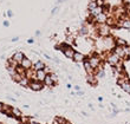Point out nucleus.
Wrapping results in <instances>:
<instances>
[{"label": "nucleus", "instance_id": "f257e3e1", "mask_svg": "<svg viewBox=\"0 0 130 124\" xmlns=\"http://www.w3.org/2000/svg\"><path fill=\"white\" fill-rule=\"evenodd\" d=\"M120 62H121V58L117 55H115V53L110 55L109 58H108V63H109L110 65H112V66L118 65V63H120Z\"/></svg>", "mask_w": 130, "mask_h": 124}, {"label": "nucleus", "instance_id": "f03ea898", "mask_svg": "<svg viewBox=\"0 0 130 124\" xmlns=\"http://www.w3.org/2000/svg\"><path fill=\"white\" fill-rule=\"evenodd\" d=\"M43 83L39 82V80H33V82L30 83V87H31L33 91H40L43 89Z\"/></svg>", "mask_w": 130, "mask_h": 124}, {"label": "nucleus", "instance_id": "7ed1b4c3", "mask_svg": "<svg viewBox=\"0 0 130 124\" xmlns=\"http://www.w3.org/2000/svg\"><path fill=\"white\" fill-rule=\"evenodd\" d=\"M12 58L14 59V62H15V63H19V64H20V63L24 60V53L18 51V52H15V53H14Z\"/></svg>", "mask_w": 130, "mask_h": 124}, {"label": "nucleus", "instance_id": "20e7f679", "mask_svg": "<svg viewBox=\"0 0 130 124\" xmlns=\"http://www.w3.org/2000/svg\"><path fill=\"white\" fill-rule=\"evenodd\" d=\"M36 77H37V80L44 82L45 77H46V72H45L44 70H38V71H36Z\"/></svg>", "mask_w": 130, "mask_h": 124}, {"label": "nucleus", "instance_id": "39448f33", "mask_svg": "<svg viewBox=\"0 0 130 124\" xmlns=\"http://www.w3.org/2000/svg\"><path fill=\"white\" fill-rule=\"evenodd\" d=\"M20 65L24 67L25 70H30L32 67V62H31V59H28V58H24V60L20 63Z\"/></svg>", "mask_w": 130, "mask_h": 124}, {"label": "nucleus", "instance_id": "423d86ee", "mask_svg": "<svg viewBox=\"0 0 130 124\" xmlns=\"http://www.w3.org/2000/svg\"><path fill=\"white\" fill-rule=\"evenodd\" d=\"M115 55H117L120 58H123V57H125V53H124V47H122V46H116L115 47V52H113Z\"/></svg>", "mask_w": 130, "mask_h": 124}, {"label": "nucleus", "instance_id": "0eeeda50", "mask_svg": "<svg viewBox=\"0 0 130 124\" xmlns=\"http://www.w3.org/2000/svg\"><path fill=\"white\" fill-rule=\"evenodd\" d=\"M84 69H85V71H86L88 75H92L93 70H95L92 66H91V64L89 63V60H84Z\"/></svg>", "mask_w": 130, "mask_h": 124}, {"label": "nucleus", "instance_id": "6e6552de", "mask_svg": "<svg viewBox=\"0 0 130 124\" xmlns=\"http://www.w3.org/2000/svg\"><path fill=\"white\" fill-rule=\"evenodd\" d=\"M64 55L66 56L68 58L73 59V56H75V51H73L71 47H66V48L64 50Z\"/></svg>", "mask_w": 130, "mask_h": 124}, {"label": "nucleus", "instance_id": "1a4fd4ad", "mask_svg": "<svg viewBox=\"0 0 130 124\" xmlns=\"http://www.w3.org/2000/svg\"><path fill=\"white\" fill-rule=\"evenodd\" d=\"M89 63L91 64V66H92L93 69H95V67H98L99 66V58H97V57H91V58L89 59Z\"/></svg>", "mask_w": 130, "mask_h": 124}, {"label": "nucleus", "instance_id": "9d476101", "mask_svg": "<svg viewBox=\"0 0 130 124\" xmlns=\"http://www.w3.org/2000/svg\"><path fill=\"white\" fill-rule=\"evenodd\" d=\"M73 60L77 63H80L84 60V55L80 53V52H75V56H73Z\"/></svg>", "mask_w": 130, "mask_h": 124}, {"label": "nucleus", "instance_id": "9b49d317", "mask_svg": "<svg viewBox=\"0 0 130 124\" xmlns=\"http://www.w3.org/2000/svg\"><path fill=\"white\" fill-rule=\"evenodd\" d=\"M91 12V14H92L93 17L96 18L97 15H99V14H102L103 13V6H97L95 10H92V11H90Z\"/></svg>", "mask_w": 130, "mask_h": 124}, {"label": "nucleus", "instance_id": "f8f14e48", "mask_svg": "<svg viewBox=\"0 0 130 124\" xmlns=\"http://www.w3.org/2000/svg\"><path fill=\"white\" fill-rule=\"evenodd\" d=\"M103 41H104V45H105V47H113V45H115V43H113L112 38H110V37H106L105 39H103Z\"/></svg>", "mask_w": 130, "mask_h": 124}, {"label": "nucleus", "instance_id": "ddd939ff", "mask_svg": "<svg viewBox=\"0 0 130 124\" xmlns=\"http://www.w3.org/2000/svg\"><path fill=\"white\" fill-rule=\"evenodd\" d=\"M53 79H52V77L51 75H46V77H45V79H44V84L46 86H52L53 85Z\"/></svg>", "mask_w": 130, "mask_h": 124}, {"label": "nucleus", "instance_id": "4468645a", "mask_svg": "<svg viewBox=\"0 0 130 124\" xmlns=\"http://www.w3.org/2000/svg\"><path fill=\"white\" fill-rule=\"evenodd\" d=\"M121 87H122V89H123L127 93H129V95H130V82L125 80L124 83H122V84H121Z\"/></svg>", "mask_w": 130, "mask_h": 124}, {"label": "nucleus", "instance_id": "2eb2a0df", "mask_svg": "<svg viewBox=\"0 0 130 124\" xmlns=\"http://www.w3.org/2000/svg\"><path fill=\"white\" fill-rule=\"evenodd\" d=\"M5 115H8V116H11L12 115V108L8 107V105H3V108H1V110Z\"/></svg>", "mask_w": 130, "mask_h": 124}, {"label": "nucleus", "instance_id": "dca6fc26", "mask_svg": "<svg viewBox=\"0 0 130 124\" xmlns=\"http://www.w3.org/2000/svg\"><path fill=\"white\" fill-rule=\"evenodd\" d=\"M96 20L98 21V23H101V24H104L106 20H108V18H106V15L104 14V12H103L102 14H99V15H97L96 17Z\"/></svg>", "mask_w": 130, "mask_h": 124}, {"label": "nucleus", "instance_id": "f3484780", "mask_svg": "<svg viewBox=\"0 0 130 124\" xmlns=\"http://www.w3.org/2000/svg\"><path fill=\"white\" fill-rule=\"evenodd\" d=\"M11 116H13V117L15 118H20L21 117V112L19 109H17V108H12V115Z\"/></svg>", "mask_w": 130, "mask_h": 124}, {"label": "nucleus", "instance_id": "a211bd4d", "mask_svg": "<svg viewBox=\"0 0 130 124\" xmlns=\"http://www.w3.org/2000/svg\"><path fill=\"white\" fill-rule=\"evenodd\" d=\"M44 69H45L44 63L40 62V60H38V62L34 64V70H36V71H38V70H44Z\"/></svg>", "mask_w": 130, "mask_h": 124}, {"label": "nucleus", "instance_id": "6ab92c4d", "mask_svg": "<svg viewBox=\"0 0 130 124\" xmlns=\"http://www.w3.org/2000/svg\"><path fill=\"white\" fill-rule=\"evenodd\" d=\"M121 26L124 28H130V19H124V20H122V23H121Z\"/></svg>", "mask_w": 130, "mask_h": 124}, {"label": "nucleus", "instance_id": "aec40b11", "mask_svg": "<svg viewBox=\"0 0 130 124\" xmlns=\"http://www.w3.org/2000/svg\"><path fill=\"white\" fill-rule=\"evenodd\" d=\"M19 84H20L21 86H30V83H28V79H27V77H23V79L19 82Z\"/></svg>", "mask_w": 130, "mask_h": 124}, {"label": "nucleus", "instance_id": "412c9836", "mask_svg": "<svg viewBox=\"0 0 130 124\" xmlns=\"http://www.w3.org/2000/svg\"><path fill=\"white\" fill-rule=\"evenodd\" d=\"M116 44H117V46H122V47H124L125 45H127V43H125V40H123V39H117L116 40Z\"/></svg>", "mask_w": 130, "mask_h": 124}, {"label": "nucleus", "instance_id": "4be33fe9", "mask_svg": "<svg viewBox=\"0 0 130 124\" xmlns=\"http://www.w3.org/2000/svg\"><path fill=\"white\" fill-rule=\"evenodd\" d=\"M97 6H98V5H97V1L92 0V1H91V3L89 4V10H90V11H92V10H95V8H96Z\"/></svg>", "mask_w": 130, "mask_h": 124}, {"label": "nucleus", "instance_id": "5701e85b", "mask_svg": "<svg viewBox=\"0 0 130 124\" xmlns=\"http://www.w3.org/2000/svg\"><path fill=\"white\" fill-rule=\"evenodd\" d=\"M51 77H52V79H53V82H55V83L58 82V76H57V75H55V73H52Z\"/></svg>", "mask_w": 130, "mask_h": 124}, {"label": "nucleus", "instance_id": "b1692460", "mask_svg": "<svg viewBox=\"0 0 130 124\" xmlns=\"http://www.w3.org/2000/svg\"><path fill=\"white\" fill-rule=\"evenodd\" d=\"M103 76H104V70H103V69H99L97 77H103Z\"/></svg>", "mask_w": 130, "mask_h": 124}, {"label": "nucleus", "instance_id": "393cba45", "mask_svg": "<svg viewBox=\"0 0 130 124\" xmlns=\"http://www.w3.org/2000/svg\"><path fill=\"white\" fill-rule=\"evenodd\" d=\"M79 32H80V34H85L86 32H88V30H86V27H82Z\"/></svg>", "mask_w": 130, "mask_h": 124}, {"label": "nucleus", "instance_id": "a878e982", "mask_svg": "<svg viewBox=\"0 0 130 124\" xmlns=\"http://www.w3.org/2000/svg\"><path fill=\"white\" fill-rule=\"evenodd\" d=\"M4 25H5V26H8L10 24H8V21H4Z\"/></svg>", "mask_w": 130, "mask_h": 124}, {"label": "nucleus", "instance_id": "bb28decb", "mask_svg": "<svg viewBox=\"0 0 130 124\" xmlns=\"http://www.w3.org/2000/svg\"><path fill=\"white\" fill-rule=\"evenodd\" d=\"M3 105H4V104L1 103V102H0V110H1V108H3Z\"/></svg>", "mask_w": 130, "mask_h": 124}, {"label": "nucleus", "instance_id": "cd10ccee", "mask_svg": "<svg viewBox=\"0 0 130 124\" xmlns=\"http://www.w3.org/2000/svg\"><path fill=\"white\" fill-rule=\"evenodd\" d=\"M124 1H125L127 4H130V0H124Z\"/></svg>", "mask_w": 130, "mask_h": 124}, {"label": "nucleus", "instance_id": "c85d7f7f", "mask_svg": "<svg viewBox=\"0 0 130 124\" xmlns=\"http://www.w3.org/2000/svg\"><path fill=\"white\" fill-rule=\"evenodd\" d=\"M65 124H72V123H68V122H66V123H65Z\"/></svg>", "mask_w": 130, "mask_h": 124}, {"label": "nucleus", "instance_id": "c756f323", "mask_svg": "<svg viewBox=\"0 0 130 124\" xmlns=\"http://www.w3.org/2000/svg\"><path fill=\"white\" fill-rule=\"evenodd\" d=\"M129 11H130V7H129Z\"/></svg>", "mask_w": 130, "mask_h": 124}, {"label": "nucleus", "instance_id": "7c9ffc66", "mask_svg": "<svg viewBox=\"0 0 130 124\" xmlns=\"http://www.w3.org/2000/svg\"><path fill=\"white\" fill-rule=\"evenodd\" d=\"M0 124H1V123H0Z\"/></svg>", "mask_w": 130, "mask_h": 124}]
</instances>
